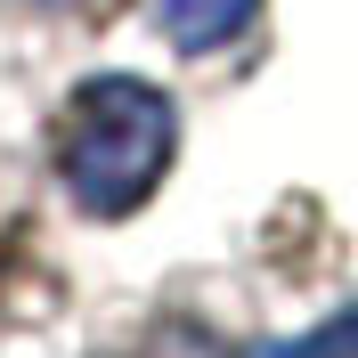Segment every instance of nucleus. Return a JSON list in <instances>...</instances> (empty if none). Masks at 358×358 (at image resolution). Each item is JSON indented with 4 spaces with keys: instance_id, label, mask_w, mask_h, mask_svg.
Here are the masks:
<instances>
[{
    "instance_id": "f257e3e1",
    "label": "nucleus",
    "mask_w": 358,
    "mask_h": 358,
    "mask_svg": "<svg viewBox=\"0 0 358 358\" xmlns=\"http://www.w3.org/2000/svg\"><path fill=\"white\" fill-rule=\"evenodd\" d=\"M179 155V114L155 82L138 73H98L57 106L49 122V163H57V187L82 203L90 220H122L163 187Z\"/></svg>"
},
{
    "instance_id": "f03ea898",
    "label": "nucleus",
    "mask_w": 358,
    "mask_h": 358,
    "mask_svg": "<svg viewBox=\"0 0 358 358\" xmlns=\"http://www.w3.org/2000/svg\"><path fill=\"white\" fill-rule=\"evenodd\" d=\"M252 8L261 0H163V33L179 49H220L252 24Z\"/></svg>"
},
{
    "instance_id": "7ed1b4c3",
    "label": "nucleus",
    "mask_w": 358,
    "mask_h": 358,
    "mask_svg": "<svg viewBox=\"0 0 358 358\" xmlns=\"http://www.w3.org/2000/svg\"><path fill=\"white\" fill-rule=\"evenodd\" d=\"M268 358H358V301H350V310H334L326 326H310V334L277 342Z\"/></svg>"
}]
</instances>
